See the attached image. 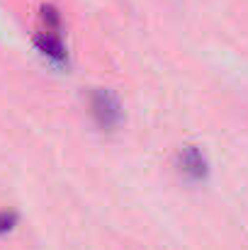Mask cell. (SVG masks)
Returning <instances> with one entry per match:
<instances>
[{
  "mask_svg": "<svg viewBox=\"0 0 248 250\" xmlns=\"http://www.w3.org/2000/svg\"><path fill=\"white\" fill-rule=\"evenodd\" d=\"M88 107H90V117H92L95 126L102 131H114L124 119L119 97L107 87H95L88 97Z\"/></svg>",
  "mask_w": 248,
  "mask_h": 250,
  "instance_id": "obj_1",
  "label": "cell"
},
{
  "mask_svg": "<svg viewBox=\"0 0 248 250\" xmlns=\"http://www.w3.org/2000/svg\"><path fill=\"white\" fill-rule=\"evenodd\" d=\"M178 170L190 182H204L209 177V161L200 146H182L178 153Z\"/></svg>",
  "mask_w": 248,
  "mask_h": 250,
  "instance_id": "obj_2",
  "label": "cell"
},
{
  "mask_svg": "<svg viewBox=\"0 0 248 250\" xmlns=\"http://www.w3.org/2000/svg\"><path fill=\"white\" fill-rule=\"evenodd\" d=\"M34 46L42 56H46L54 66H66L68 63V51H66V44L61 39V32H46V29H39L34 34Z\"/></svg>",
  "mask_w": 248,
  "mask_h": 250,
  "instance_id": "obj_3",
  "label": "cell"
},
{
  "mask_svg": "<svg viewBox=\"0 0 248 250\" xmlns=\"http://www.w3.org/2000/svg\"><path fill=\"white\" fill-rule=\"evenodd\" d=\"M42 29L46 32H61V12L54 5L42 7Z\"/></svg>",
  "mask_w": 248,
  "mask_h": 250,
  "instance_id": "obj_4",
  "label": "cell"
},
{
  "mask_svg": "<svg viewBox=\"0 0 248 250\" xmlns=\"http://www.w3.org/2000/svg\"><path fill=\"white\" fill-rule=\"evenodd\" d=\"M17 211L15 209H2L0 211V236H5V233H10L15 226H17Z\"/></svg>",
  "mask_w": 248,
  "mask_h": 250,
  "instance_id": "obj_5",
  "label": "cell"
}]
</instances>
